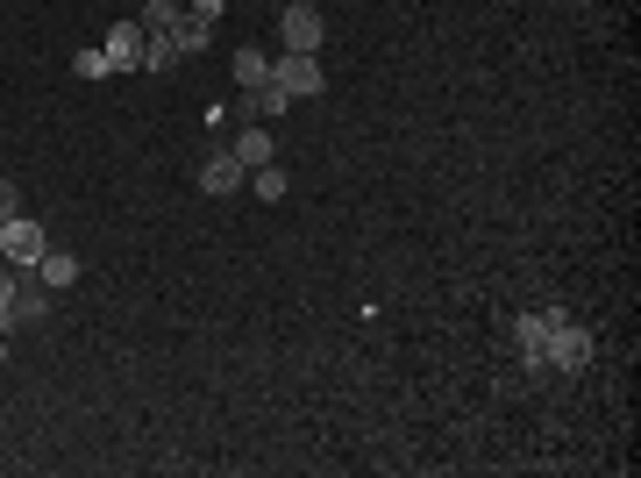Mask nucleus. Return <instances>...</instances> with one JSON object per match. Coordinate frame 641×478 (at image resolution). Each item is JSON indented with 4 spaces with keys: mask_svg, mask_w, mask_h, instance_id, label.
Instances as JSON below:
<instances>
[{
    "mask_svg": "<svg viewBox=\"0 0 641 478\" xmlns=\"http://www.w3.org/2000/svg\"><path fill=\"white\" fill-rule=\"evenodd\" d=\"M172 43H178V57H193V51H207V43H214V29H207V22H193V14H178Z\"/></svg>",
    "mask_w": 641,
    "mask_h": 478,
    "instance_id": "12",
    "label": "nucleus"
},
{
    "mask_svg": "<svg viewBox=\"0 0 641 478\" xmlns=\"http://www.w3.org/2000/svg\"><path fill=\"white\" fill-rule=\"evenodd\" d=\"M43 307H51V293L22 279V293H14V301L0 307V328H8V336H14V328H36V322H43Z\"/></svg>",
    "mask_w": 641,
    "mask_h": 478,
    "instance_id": "7",
    "label": "nucleus"
},
{
    "mask_svg": "<svg viewBox=\"0 0 641 478\" xmlns=\"http://www.w3.org/2000/svg\"><path fill=\"white\" fill-rule=\"evenodd\" d=\"M228 151H236V157L257 172V164H271V157H279V143H271V129H264V122H250V129H236V143H228Z\"/></svg>",
    "mask_w": 641,
    "mask_h": 478,
    "instance_id": "10",
    "label": "nucleus"
},
{
    "mask_svg": "<svg viewBox=\"0 0 641 478\" xmlns=\"http://www.w3.org/2000/svg\"><path fill=\"white\" fill-rule=\"evenodd\" d=\"M0 365H8V328H0Z\"/></svg>",
    "mask_w": 641,
    "mask_h": 478,
    "instance_id": "19",
    "label": "nucleus"
},
{
    "mask_svg": "<svg viewBox=\"0 0 641 478\" xmlns=\"http://www.w3.org/2000/svg\"><path fill=\"white\" fill-rule=\"evenodd\" d=\"M293 108V94H285L279 79H264V86H250V94L236 100V115H257V122H271V115H285Z\"/></svg>",
    "mask_w": 641,
    "mask_h": 478,
    "instance_id": "9",
    "label": "nucleus"
},
{
    "mask_svg": "<svg viewBox=\"0 0 641 478\" xmlns=\"http://www.w3.org/2000/svg\"><path fill=\"white\" fill-rule=\"evenodd\" d=\"M8 215H22V193H14V178H0V221Z\"/></svg>",
    "mask_w": 641,
    "mask_h": 478,
    "instance_id": "18",
    "label": "nucleus"
},
{
    "mask_svg": "<svg viewBox=\"0 0 641 478\" xmlns=\"http://www.w3.org/2000/svg\"><path fill=\"white\" fill-rule=\"evenodd\" d=\"M178 8H186V0H178Z\"/></svg>",
    "mask_w": 641,
    "mask_h": 478,
    "instance_id": "20",
    "label": "nucleus"
},
{
    "mask_svg": "<svg viewBox=\"0 0 641 478\" xmlns=\"http://www.w3.org/2000/svg\"><path fill=\"white\" fill-rule=\"evenodd\" d=\"M250 186H257V200H285V172H279V164H257Z\"/></svg>",
    "mask_w": 641,
    "mask_h": 478,
    "instance_id": "14",
    "label": "nucleus"
},
{
    "mask_svg": "<svg viewBox=\"0 0 641 478\" xmlns=\"http://www.w3.org/2000/svg\"><path fill=\"white\" fill-rule=\"evenodd\" d=\"M14 293H22V272H14V264H8V258H0V307H8V301H14Z\"/></svg>",
    "mask_w": 641,
    "mask_h": 478,
    "instance_id": "17",
    "label": "nucleus"
},
{
    "mask_svg": "<svg viewBox=\"0 0 641 478\" xmlns=\"http://www.w3.org/2000/svg\"><path fill=\"white\" fill-rule=\"evenodd\" d=\"M242 178H250V164H242L236 151H207V164H200V193H214V200H221V193H236Z\"/></svg>",
    "mask_w": 641,
    "mask_h": 478,
    "instance_id": "6",
    "label": "nucleus"
},
{
    "mask_svg": "<svg viewBox=\"0 0 641 478\" xmlns=\"http://www.w3.org/2000/svg\"><path fill=\"white\" fill-rule=\"evenodd\" d=\"M36 286H43V293L79 286V258H72V250H43V258H36Z\"/></svg>",
    "mask_w": 641,
    "mask_h": 478,
    "instance_id": "8",
    "label": "nucleus"
},
{
    "mask_svg": "<svg viewBox=\"0 0 641 478\" xmlns=\"http://www.w3.org/2000/svg\"><path fill=\"white\" fill-rule=\"evenodd\" d=\"M236 79H242V94H250V86H264L271 79V57L264 51H236Z\"/></svg>",
    "mask_w": 641,
    "mask_h": 478,
    "instance_id": "13",
    "label": "nucleus"
},
{
    "mask_svg": "<svg viewBox=\"0 0 641 478\" xmlns=\"http://www.w3.org/2000/svg\"><path fill=\"white\" fill-rule=\"evenodd\" d=\"M100 51H107V65H115V72H143V22H115Z\"/></svg>",
    "mask_w": 641,
    "mask_h": 478,
    "instance_id": "5",
    "label": "nucleus"
},
{
    "mask_svg": "<svg viewBox=\"0 0 641 478\" xmlns=\"http://www.w3.org/2000/svg\"><path fill=\"white\" fill-rule=\"evenodd\" d=\"M279 36H285V51H320L328 43V22H320V8L314 0H285V14H279Z\"/></svg>",
    "mask_w": 641,
    "mask_h": 478,
    "instance_id": "3",
    "label": "nucleus"
},
{
    "mask_svg": "<svg viewBox=\"0 0 641 478\" xmlns=\"http://www.w3.org/2000/svg\"><path fill=\"white\" fill-rule=\"evenodd\" d=\"M221 8H228V0H186V14H193V22H207V29L221 22Z\"/></svg>",
    "mask_w": 641,
    "mask_h": 478,
    "instance_id": "16",
    "label": "nucleus"
},
{
    "mask_svg": "<svg viewBox=\"0 0 641 478\" xmlns=\"http://www.w3.org/2000/svg\"><path fill=\"white\" fill-rule=\"evenodd\" d=\"M271 79L293 100H314L320 86H328V72H320V57H307V51H285V57H271Z\"/></svg>",
    "mask_w": 641,
    "mask_h": 478,
    "instance_id": "4",
    "label": "nucleus"
},
{
    "mask_svg": "<svg viewBox=\"0 0 641 478\" xmlns=\"http://www.w3.org/2000/svg\"><path fill=\"white\" fill-rule=\"evenodd\" d=\"M43 250H51V236H43L36 215H8V221H0V258H8L14 272H36Z\"/></svg>",
    "mask_w": 641,
    "mask_h": 478,
    "instance_id": "1",
    "label": "nucleus"
},
{
    "mask_svg": "<svg viewBox=\"0 0 641 478\" xmlns=\"http://www.w3.org/2000/svg\"><path fill=\"white\" fill-rule=\"evenodd\" d=\"M542 357H548V371H571V379H577V371H585V365H591V328H577L571 315H563L556 328H548V343H542Z\"/></svg>",
    "mask_w": 641,
    "mask_h": 478,
    "instance_id": "2",
    "label": "nucleus"
},
{
    "mask_svg": "<svg viewBox=\"0 0 641 478\" xmlns=\"http://www.w3.org/2000/svg\"><path fill=\"white\" fill-rule=\"evenodd\" d=\"M72 72H79V79H107L115 65H107V51H79V57H72Z\"/></svg>",
    "mask_w": 641,
    "mask_h": 478,
    "instance_id": "15",
    "label": "nucleus"
},
{
    "mask_svg": "<svg viewBox=\"0 0 641 478\" xmlns=\"http://www.w3.org/2000/svg\"><path fill=\"white\" fill-rule=\"evenodd\" d=\"M178 14H186L178 0H150V8L135 14V22H143V36H172V29H178Z\"/></svg>",
    "mask_w": 641,
    "mask_h": 478,
    "instance_id": "11",
    "label": "nucleus"
}]
</instances>
